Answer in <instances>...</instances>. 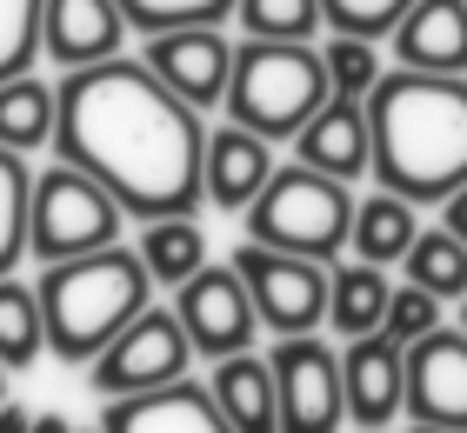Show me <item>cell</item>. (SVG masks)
I'll return each mask as SVG.
<instances>
[{
    "label": "cell",
    "mask_w": 467,
    "mask_h": 433,
    "mask_svg": "<svg viewBox=\"0 0 467 433\" xmlns=\"http://www.w3.org/2000/svg\"><path fill=\"white\" fill-rule=\"evenodd\" d=\"M207 134L140 54L60 74V134L54 154L88 167L127 207V221H181L207 207Z\"/></svg>",
    "instance_id": "1"
},
{
    "label": "cell",
    "mask_w": 467,
    "mask_h": 433,
    "mask_svg": "<svg viewBox=\"0 0 467 433\" xmlns=\"http://www.w3.org/2000/svg\"><path fill=\"white\" fill-rule=\"evenodd\" d=\"M374 180L414 207H441L467 187V74L388 67L368 94Z\"/></svg>",
    "instance_id": "2"
},
{
    "label": "cell",
    "mask_w": 467,
    "mask_h": 433,
    "mask_svg": "<svg viewBox=\"0 0 467 433\" xmlns=\"http://www.w3.org/2000/svg\"><path fill=\"white\" fill-rule=\"evenodd\" d=\"M34 287H40V314H47V354L60 366H94L154 307V273H147L140 247L54 260V267H40Z\"/></svg>",
    "instance_id": "3"
},
{
    "label": "cell",
    "mask_w": 467,
    "mask_h": 433,
    "mask_svg": "<svg viewBox=\"0 0 467 433\" xmlns=\"http://www.w3.org/2000/svg\"><path fill=\"white\" fill-rule=\"evenodd\" d=\"M334 100L327 60L314 40H241L227 80V120L254 127L261 140H301V127Z\"/></svg>",
    "instance_id": "4"
},
{
    "label": "cell",
    "mask_w": 467,
    "mask_h": 433,
    "mask_svg": "<svg viewBox=\"0 0 467 433\" xmlns=\"http://www.w3.org/2000/svg\"><path fill=\"white\" fill-rule=\"evenodd\" d=\"M354 187L334 180V173H314L301 160H281V173L267 180V193L254 201L241 221H247V241L261 247H281V253H301V260H341L354 241Z\"/></svg>",
    "instance_id": "5"
},
{
    "label": "cell",
    "mask_w": 467,
    "mask_h": 433,
    "mask_svg": "<svg viewBox=\"0 0 467 433\" xmlns=\"http://www.w3.org/2000/svg\"><path fill=\"white\" fill-rule=\"evenodd\" d=\"M120 221H127V207L94 180L88 167L54 160V167L34 173V260L40 267L120 247Z\"/></svg>",
    "instance_id": "6"
},
{
    "label": "cell",
    "mask_w": 467,
    "mask_h": 433,
    "mask_svg": "<svg viewBox=\"0 0 467 433\" xmlns=\"http://www.w3.org/2000/svg\"><path fill=\"white\" fill-rule=\"evenodd\" d=\"M234 267H241L254 307H261V327L274 340L327 327V294H334V267H327V260H301V253L241 241V247H234Z\"/></svg>",
    "instance_id": "7"
},
{
    "label": "cell",
    "mask_w": 467,
    "mask_h": 433,
    "mask_svg": "<svg viewBox=\"0 0 467 433\" xmlns=\"http://www.w3.org/2000/svg\"><path fill=\"white\" fill-rule=\"evenodd\" d=\"M187 366H194V340H187L181 314L174 307H147L134 327L88 366V387L100 400H127V394H154V387L187 380Z\"/></svg>",
    "instance_id": "8"
},
{
    "label": "cell",
    "mask_w": 467,
    "mask_h": 433,
    "mask_svg": "<svg viewBox=\"0 0 467 433\" xmlns=\"http://www.w3.org/2000/svg\"><path fill=\"white\" fill-rule=\"evenodd\" d=\"M274 387H281V433H341L348 420V374L341 346L321 334L274 340Z\"/></svg>",
    "instance_id": "9"
},
{
    "label": "cell",
    "mask_w": 467,
    "mask_h": 433,
    "mask_svg": "<svg viewBox=\"0 0 467 433\" xmlns=\"http://www.w3.org/2000/svg\"><path fill=\"white\" fill-rule=\"evenodd\" d=\"M174 314L187 340H194V354L207 360H227V354H247L254 334H261V307H254L241 267H201L187 287H174Z\"/></svg>",
    "instance_id": "10"
},
{
    "label": "cell",
    "mask_w": 467,
    "mask_h": 433,
    "mask_svg": "<svg viewBox=\"0 0 467 433\" xmlns=\"http://www.w3.org/2000/svg\"><path fill=\"white\" fill-rule=\"evenodd\" d=\"M147 67H154L187 107H227V80H234V40L221 27H167L147 34Z\"/></svg>",
    "instance_id": "11"
},
{
    "label": "cell",
    "mask_w": 467,
    "mask_h": 433,
    "mask_svg": "<svg viewBox=\"0 0 467 433\" xmlns=\"http://www.w3.org/2000/svg\"><path fill=\"white\" fill-rule=\"evenodd\" d=\"M127 34H134V20H127L120 0H47V7H40V54H47L60 74L120 60Z\"/></svg>",
    "instance_id": "12"
},
{
    "label": "cell",
    "mask_w": 467,
    "mask_h": 433,
    "mask_svg": "<svg viewBox=\"0 0 467 433\" xmlns=\"http://www.w3.org/2000/svg\"><path fill=\"white\" fill-rule=\"evenodd\" d=\"M408 420L467 433V334L434 327L408 346Z\"/></svg>",
    "instance_id": "13"
},
{
    "label": "cell",
    "mask_w": 467,
    "mask_h": 433,
    "mask_svg": "<svg viewBox=\"0 0 467 433\" xmlns=\"http://www.w3.org/2000/svg\"><path fill=\"white\" fill-rule=\"evenodd\" d=\"M341 374H348V420L354 427H394L408 414V346L394 334L341 340Z\"/></svg>",
    "instance_id": "14"
},
{
    "label": "cell",
    "mask_w": 467,
    "mask_h": 433,
    "mask_svg": "<svg viewBox=\"0 0 467 433\" xmlns=\"http://www.w3.org/2000/svg\"><path fill=\"white\" fill-rule=\"evenodd\" d=\"M100 433H234L214 387L207 380H174V387H154V394H127L100 407Z\"/></svg>",
    "instance_id": "15"
},
{
    "label": "cell",
    "mask_w": 467,
    "mask_h": 433,
    "mask_svg": "<svg viewBox=\"0 0 467 433\" xmlns=\"http://www.w3.org/2000/svg\"><path fill=\"white\" fill-rule=\"evenodd\" d=\"M274 173H281V160H274V140H261L254 127L227 120V127H214V134H207V207L247 213V207L267 193Z\"/></svg>",
    "instance_id": "16"
},
{
    "label": "cell",
    "mask_w": 467,
    "mask_h": 433,
    "mask_svg": "<svg viewBox=\"0 0 467 433\" xmlns=\"http://www.w3.org/2000/svg\"><path fill=\"white\" fill-rule=\"evenodd\" d=\"M294 160L314 167V173H334V180H360V173H374V127H368V100H341L334 94L321 114L301 127V140H294Z\"/></svg>",
    "instance_id": "17"
},
{
    "label": "cell",
    "mask_w": 467,
    "mask_h": 433,
    "mask_svg": "<svg viewBox=\"0 0 467 433\" xmlns=\"http://www.w3.org/2000/svg\"><path fill=\"white\" fill-rule=\"evenodd\" d=\"M394 67L414 74H467V0H414L388 34Z\"/></svg>",
    "instance_id": "18"
},
{
    "label": "cell",
    "mask_w": 467,
    "mask_h": 433,
    "mask_svg": "<svg viewBox=\"0 0 467 433\" xmlns=\"http://www.w3.org/2000/svg\"><path fill=\"white\" fill-rule=\"evenodd\" d=\"M207 387H214V400H221L234 433H281V387H274V360L267 354L247 346V354L214 360Z\"/></svg>",
    "instance_id": "19"
},
{
    "label": "cell",
    "mask_w": 467,
    "mask_h": 433,
    "mask_svg": "<svg viewBox=\"0 0 467 433\" xmlns=\"http://www.w3.org/2000/svg\"><path fill=\"white\" fill-rule=\"evenodd\" d=\"M414 241H420V207H414V201L374 187L368 201L354 207V241H348L354 260H368V267H400Z\"/></svg>",
    "instance_id": "20"
},
{
    "label": "cell",
    "mask_w": 467,
    "mask_h": 433,
    "mask_svg": "<svg viewBox=\"0 0 467 433\" xmlns=\"http://www.w3.org/2000/svg\"><path fill=\"white\" fill-rule=\"evenodd\" d=\"M388 300H394V280L388 267H368V260H334V294H327V327L341 340H368L388 327Z\"/></svg>",
    "instance_id": "21"
},
{
    "label": "cell",
    "mask_w": 467,
    "mask_h": 433,
    "mask_svg": "<svg viewBox=\"0 0 467 433\" xmlns=\"http://www.w3.org/2000/svg\"><path fill=\"white\" fill-rule=\"evenodd\" d=\"M60 134V87H47L40 74H14L0 80V147L14 154H40Z\"/></svg>",
    "instance_id": "22"
},
{
    "label": "cell",
    "mask_w": 467,
    "mask_h": 433,
    "mask_svg": "<svg viewBox=\"0 0 467 433\" xmlns=\"http://www.w3.org/2000/svg\"><path fill=\"white\" fill-rule=\"evenodd\" d=\"M34 253V167L27 154L0 147V280Z\"/></svg>",
    "instance_id": "23"
},
{
    "label": "cell",
    "mask_w": 467,
    "mask_h": 433,
    "mask_svg": "<svg viewBox=\"0 0 467 433\" xmlns=\"http://www.w3.org/2000/svg\"><path fill=\"white\" fill-rule=\"evenodd\" d=\"M140 260H147V273H154V287H187V280L207 267V233H201V221H194V213H181V221H147Z\"/></svg>",
    "instance_id": "24"
},
{
    "label": "cell",
    "mask_w": 467,
    "mask_h": 433,
    "mask_svg": "<svg viewBox=\"0 0 467 433\" xmlns=\"http://www.w3.org/2000/svg\"><path fill=\"white\" fill-rule=\"evenodd\" d=\"M47 354V314H40V287L27 280H0V366L7 374H27V366Z\"/></svg>",
    "instance_id": "25"
},
{
    "label": "cell",
    "mask_w": 467,
    "mask_h": 433,
    "mask_svg": "<svg viewBox=\"0 0 467 433\" xmlns=\"http://www.w3.org/2000/svg\"><path fill=\"white\" fill-rule=\"evenodd\" d=\"M400 280H414L441 300H467V241L448 227H420V241L400 260Z\"/></svg>",
    "instance_id": "26"
},
{
    "label": "cell",
    "mask_w": 467,
    "mask_h": 433,
    "mask_svg": "<svg viewBox=\"0 0 467 433\" xmlns=\"http://www.w3.org/2000/svg\"><path fill=\"white\" fill-rule=\"evenodd\" d=\"M234 20L247 40H314L327 27V7L321 0H241Z\"/></svg>",
    "instance_id": "27"
},
{
    "label": "cell",
    "mask_w": 467,
    "mask_h": 433,
    "mask_svg": "<svg viewBox=\"0 0 467 433\" xmlns=\"http://www.w3.org/2000/svg\"><path fill=\"white\" fill-rule=\"evenodd\" d=\"M321 60H327V80H334L341 100H368L380 87V74H388V60H380V47L368 34H334L321 47Z\"/></svg>",
    "instance_id": "28"
},
{
    "label": "cell",
    "mask_w": 467,
    "mask_h": 433,
    "mask_svg": "<svg viewBox=\"0 0 467 433\" xmlns=\"http://www.w3.org/2000/svg\"><path fill=\"white\" fill-rule=\"evenodd\" d=\"M134 34H167V27H221L241 0H120Z\"/></svg>",
    "instance_id": "29"
},
{
    "label": "cell",
    "mask_w": 467,
    "mask_h": 433,
    "mask_svg": "<svg viewBox=\"0 0 467 433\" xmlns=\"http://www.w3.org/2000/svg\"><path fill=\"white\" fill-rule=\"evenodd\" d=\"M40 7H47V0H0V80L34 74V60H40Z\"/></svg>",
    "instance_id": "30"
},
{
    "label": "cell",
    "mask_w": 467,
    "mask_h": 433,
    "mask_svg": "<svg viewBox=\"0 0 467 433\" xmlns=\"http://www.w3.org/2000/svg\"><path fill=\"white\" fill-rule=\"evenodd\" d=\"M441 307H448L441 294L414 287V280H400L394 300H388V327H380V334H394L400 346H414V340H428L434 327H448V320H441Z\"/></svg>",
    "instance_id": "31"
},
{
    "label": "cell",
    "mask_w": 467,
    "mask_h": 433,
    "mask_svg": "<svg viewBox=\"0 0 467 433\" xmlns=\"http://www.w3.org/2000/svg\"><path fill=\"white\" fill-rule=\"evenodd\" d=\"M327 7V27L334 34H368V40H388L400 27V14L414 7V0H321Z\"/></svg>",
    "instance_id": "32"
},
{
    "label": "cell",
    "mask_w": 467,
    "mask_h": 433,
    "mask_svg": "<svg viewBox=\"0 0 467 433\" xmlns=\"http://www.w3.org/2000/svg\"><path fill=\"white\" fill-rule=\"evenodd\" d=\"M441 227H448V233H461V241H467V187L441 201Z\"/></svg>",
    "instance_id": "33"
},
{
    "label": "cell",
    "mask_w": 467,
    "mask_h": 433,
    "mask_svg": "<svg viewBox=\"0 0 467 433\" xmlns=\"http://www.w3.org/2000/svg\"><path fill=\"white\" fill-rule=\"evenodd\" d=\"M0 433H34V414L27 407H0Z\"/></svg>",
    "instance_id": "34"
},
{
    "label": "cell",
    "mask_w": 467,
    "mask_h": 433,
    "mask_svg": "<svg viewBox=\"0 0 467 433\" xmlns=\"http://www.w3.org/2000/svg\"><path fill=\"white\" fill-rule=\"evenodd\" d=\"M34 433H80L67 414H34Z\"/></svg>",
    "instance_id": "35"
},
{
    "label": "cell",
    "mask_w": 467,
    "mask_h": 433,
    "mask_svg": "<svg viewBox=\"0 0 467 433\" xmlns=\"http://www.w3.org/2000/svg\"><path fill=\"white\" fill-rule=\"evenodd\" d=\"M400 433H454V427H428V420H408Z\"/></svg>",
    "instance_id": "36"
},
{
    "label": "cell",
    "mask_w": 467,
    "mask_h": 433,
    "mask_svg": "<svg viewBox=\"0 0 467 433\" xmlns=\"http://www.w3.org/2000/svg\"><path fill=\"white\" fill-rule=\"evenodd\" d=\"M0 407H7V366H0Z\"/></svg>",
    "instance_id": "37"
},
{
    "label": "cell",
    "mask_w": 467,
    "mask_h": 433,
    "mask_svg": "<svg viewBox=\"0 0 467 433\" xmlns=\"http://www.w3.org/2000/svg\"><path fill=\"white\" fill-rule=\"evenodd\" d=\"M461 334H467V300H461Z\"/></svg>",
    "instance_id": "38"
},
{
    "label": "cell",
    "mask_w": 467,
    "mask_h": 433,
    "mask_svg": "<svg viewBox=\"0 0 467 433\" xmlns=\"http://www.w3.org/2000/svg\"><path fill=\"white\" fill-rule=\"evenodd\" d=\"M360 433H380V427H360Z\"/></svg>",
    "instance_id": "39"
},
{
    "label": "cell",
    "mask_w": 467,
    "mask_h": 433,
    "mask_svg": "<svg viewBox=\"0 0 467 433\" xmlns=\"http://www.w3.org/2000/svg\"><path fill=\"white\" fill-rule=\"evenodd\" d=\"M94 433H100V427H94Z\"/></svg>",
    "instance_id": "40"
}]
</instances>
